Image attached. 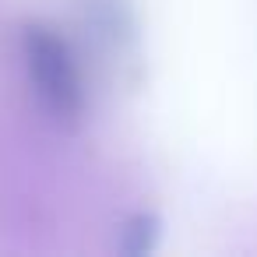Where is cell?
<instances>
[{"label":"cell","instance_id":"1","mask_svg":"<svg viewBox=\"0 0 257 257\" xmlns=\"http://www.w3.org/2000/svg\"><path fill=\"white\" fill-rule=\"evenodd\" d=\"M22 46H25L29 81L36 85L39 102L57 120L78 123L85 113V81H81V67L67 39L46 25H29Z\"/></svg>","mask_w":257,"mask_h":257}]
</instances>
